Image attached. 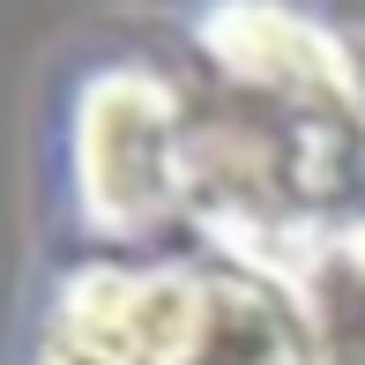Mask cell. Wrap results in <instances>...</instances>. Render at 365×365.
<instances>
[{"label": "cell", "mask_w": 365, "mask_h": 365, "mask_svg": "<svg viewBox=\"0 0 365 365\" xmlns=\"http://www.w3.org/2000/svg\"><path fill=\"white\" fill-rule=\"evenodd\" d=\"M30 365H336L306 291L224 254L90 261L60 276Z\"/></svg>", "instance_id": "obj_1"}, {"label": "cell", "mask_w": 365, "mask_h": 365, "mask_svg": "<svg viewBox=\"0 0 365 365\" xmlns=\"http://www.w3.org/2000/svg\"><path fill=\"white\" fill-rule=\"evenodd\" d=\"M194 112L149 68H97L68 112V187L75 217L112 246H135L179 217Z\"/></svg>", "instance_id": "obj_2"}, {"label": "cell", "mask_w": 365, "mask_h": 365, "mask_svg": "<svg viewBox=\"0 0 365 365\" xmlns=\"http://www.w3.org/2000/svg\"><path fill=\"white\" fill-rule=\"evenodd\" d=\"M194 38L261 105H284V112H358L365 105L358 60L343 53V38H328L313 15L284 8V0H209L194 15Z\"/></svg>", "instance_id": "obj_3"}, {"label": "cell", "mask_w": 365, "mask_h": 365, "mask_svg": "<svg viewBox=\"0 0 365 365\" xmlns=\"http://www.w3.org/2000/svg\"><path fill=\"white\" fill-rule=\"evenodd\" d=\"M328 269H336V276H351V284L365 291V209L336 231V261H328Z\"/></svg>", "instance_id": "obj_4"}]
</instances>
